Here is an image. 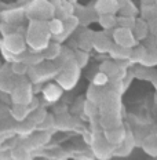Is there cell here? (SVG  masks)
Listing matches in <instances>:
<instances>
[{"label": "cell", "instance_id": "23", "mask_svg": "<svg viewBox=\"0 0 157 160\" xmlns=\"http://www.w3.org/2000/svg\"><path fill=\"white\" fill-rule=\"evenodd\" d=\"M11 69L14 72V75H22V73L26 72V65L25 62H15V64L11 65Z\"/></svg>", "mask_w": 157, "mask_h": 160}, {"label": "cell", "instance_id": "10", "mask_svg": "<svg viewBox=\"0 0 157 160\" xmlns=\"http://www.w3.org/2000/svg\"><path fill=\"white\" fill-rule=\"evenodd\" d=\"M43 95L48 102H55L61 98L62 95V88L56 84H47L43 90Z\"/></svg>", "mask_w": 157, "mask_h": 160}, {"label": "cell", "instance_id": "15", "mask_svg": "<svg viewBox=\"0 0 157 160\" xmlns=\"http://www.w3.org/2000/svg\"><path fill=\"white\" fill-rule=\"evenodd\" d=\"M143 66H153L157 65V50L156 48H146L143 58L141 61Z\"/></svg>", "mask_w": 157, "mask_h": 160}, {"label": "cell", "instance_id": "12", "mask_svg": "<svg viewBox=\"0 0 157 160\" xmlns=\"http://www.w3.org/2000/svg\"><path fill=\"white\" fill-rule=\"evenodd\" d=\"M12 160H32L31 149L25 145H19L11 151Z\"/></svg>", "mask_w": 157, "mask_h": 160}, {"label": "cell", "instance_id": "18", "mask_svg": "<svg viewBox=\"0 0 157 160\" xmlns=\"http://www.w3.org/2000/svg\"><path fill=\"white\" fill-rule=\"evenodd\" d=\"M145 51H146V47H142V46H135V48H131L130 61H131V62H139V64H141Z\"/></svg>", "mask_w": 157, "mask_h": 160}, {"label": "cell", "instance_id": "4", "mask_svg": "<svg viewBox=\"0 0 157 160\" xmlns=\"http://www.w3.org/2000/svg\"><path fill=\"white\" fill-rule=\"evenodd\" d=\"M113 40L115 44L120 46L124 48H134V46H136V39L134 38V33L131 29L127 28H117L113 32Z\"/></svg>", "mask_w": 157, "mask_h": 160}, {"label": "cell", "instance_id": "24", "mask_svg": "<svg viewBox=\"0 0 157 160\" xmlns=\"http://www.w3.org/2000/svg\"><path fill=\"white\" fill-rule=\"evenodd\" d=\"M0 160H12L11 152H8V151H3V152H0Z\"/></svg>", "mask_w": 157, "mask_h": 160}, {"label": "cell", "instance_id": "8", "mask_svg": "<svg viewBox=\"0 0 157 160\" xmlns=\"http://www.w3.org/2000/svg\"><path fill=\"white\" fill-rule=\"evenodd\" d=\"M119 7L120 4L117 0H98V3H96V10L99 12H102V15H112V12H116Z\"/></svg>", "mask_w": 157, "mask_h": 160}, {"label": "cell", "instance_id": "25", "mask_svg": "<svg viewBox=\"0 0 157 160\" xmlns=\"http://www.w3.org/2000/svg\"><path fill=\"white\" fill-rule=\"evenodd\" d=\"M155 42H156V46H157V33H156V36H155Z\"/></svg>", "mask_w": 157, "mask_h": 160}, {"label": "cell", "instance_id": "1", "mask_svg": "<svg viewBox=\"0 0 157 160\" xmlns=\"http://www.w3.org/2000/svg\"><path fill=\"white\" fill-rule=\"evenodd\" d=\"M50 31L48 25L46 21H31L28 29V36H26V42L29 43L32 48L37 50H46L50 44Z\"/></svg>", "mask_w": 157, "mask_h": 160}, {"label": "cell", "instance_id": "16", "mask_svg": "<svg viewBox=\"0 0 157 160\" xmlns=\"http://www.w3.org/2000/svg\"><path fill=\"white\" fill-rule=\"evenodd\" d=\"M120 71H121V68L119 66V64H116V62H103V65L101 66V72L105 73L108 78H110V76H113L115 78L116 75H119Z\"/></svg>", "mask_w": 157, "mask_h": 160}, {"label": "cell", "instance_id": "9", "mask_svg": "<svg viewBox=\"0 0 157 160\" xmlns=\"http://www.w3.org/2000/svg\"><path fill=\"white\" fill-rule=\"evenodd\" d=\"M132 33H134V38L138 40H142V39H146L148 38V33H149V25L146 21L143 19H135V24L132 26Z\"/></svg>", "mask_w": 157, "mask_h": 160}, {"label": "cell", "instance_id": "13", "mask_svg": "<svg viewBox=\"0 0 157 160\" xmlns=\"http://www.w3.org/2000/svg\"><path fill=\"white\" fill-rule=\"evenodd\" d=\"M47 25H48V31L51 35H54V36H61L63 31H65V25H63V21L62 19H58V18H52L51 21H48L47 22Z\"/></svg>", "mask_w": 157, "mask_h": 160}, {"label": "cell", "instance_id": "20", "mask_svg": "<svg viewBox=\"0 0 157 160\" xmlns=\"http://www.w3.org/2000/svg\"><path fill=\"white\" fill-rule=\"evenodd\" d=\"M99 24L102 25L103 29H112L113 26L117 24V19H116L113 15L106 14V15H102L101 18H99Z\"/></svg>", "mask_w": 157, "mask_h": 160}, {"label": "cell", "instance_id": "6", "mask_svg": "<svg viewBox=\"0 0 157 160\" xmlns=\"http://www.w3.org/2000/svg\"><path fill=\"white\" fill-rule=\"evenodd\" d=\"M103 137L112 146H119L125 139V130L121 124L116 126V127L106 128L105 132H103Z\"/></svg>", "mask_w": 157, "mask_h": 160}, {"label": "cell", "instance_id": "26", "mask_svg": "<svg viewBox=\"0 0 157 160\" xmlns=\"http://www.w3.org/2000/svg\"><path fill=\"white\" fill-rule=\"evenodd\" d=\"M155 6H156V7H157V0H156V2H155Z\"/></svg>", "mask_w": 157, "mask_h": 160}, {"label": "cell", "instance_id": "19", "mask_svg": "<svg viewBox=\"0 0 157 160\" xmlns=\"http://www.w3.org/2000/svg\"><path fill=\"white\" fill-rule=\"evenodd\" d=\"M59 51H61V48H59V44L58 43H50L47 46V48L44 50V57L48 59H54L56 57L59 55Z\"/></svg>", "mask_w": 157, "mask_h": 160}, {"label": "cell", "instance_id": "22", "mask_svg": "<svg viewBox=\"0 0 157 160\" xmlns=\"http://www.w3.org/2000/svg\"><path fill=\"white\" fill-rule=\"evenodd\" d=\"M117 24L120 25V28L132 29L134 24H135V18H132V17H121V18L117 19Z\"/></svg>", "mask_w": 157, "mask_h": 160}, {"label": "cell", "instance_id": "5", "mask_svg": "<svg viewBox=\"0 0 157 160\" xmlns=\"http://www.w3.org/2000/svg\"><path fill=\"white\" fill-rule=\"evenodd\" d=\"M12 94V101L17 105H28L32 101V94H31V87L29 84L21 83V84H14V87L11 90Z\"/></svg>", "mask_w": 157, "mask_h": 160}, {"label": "cell", "instance_id": "21", "mask_svg": "<svg viewBox=\"0 0 157 160\" xmlns=\"http://www.w3.org/2000/svg\"><path fill=\"white\" fill-rule=\"evenodd\" d=\"M92 83H94V86H96V87H103V86H106L109 83V78L103 72L99 71L94 76V80H92Z\"/></svg>", "mask_w": 157, "mask_h": 160}, {"label": "cell", "instance_id": "2", "mask_svg": "<svg viewBox=\"0 0 157 160\" xmlns=\"http://www.w3.org/2000/svg\"><path fill=\"white\" fill-rule=\"evenodd\" d=\"M3 47L4 52L11 55H21L25 51V38H22L18 33H11V35L4 36V42H3Z\"/></svg>", "mask_w": 157, "mask_h": 160}, {"label": "cell", "instance_id": "17", "mask_svg": "<svg viewBox=\"0 0 157 160\" xmlns=\"http://www.w3.org/2000/svg\"><path fill=\"white\" fill-rule=\"evenodd\" d=\"M12 116L17 122H24L28 116V105H17L12 106Z\"/></svg>", "mask_w": 157, "mask_h": 160}, {"label": "cell", "instance_id": "7", "mask_svg": "<svg viewBox=\"0 0 157 160\" xmlns=\"http://www.w3.org/2000/svg\"><path fill=\"white\" fill-rule=\"evenodd\" d=\"M92 46H94L98 51L109 52L110 47L113 46V42H110L103 33H95L94 38H92Z\"/></svg>", "mask_w": 157, "mask_h": 160}, {"label": "cell", "instance_id": "3", "mask_svg": "<svg viewBox=\"0 0 157 160\" xmlns=\"http://www.w3.org/2000/svg\"><path fill=\"white\" fill-rule=\"evenodd\" d=\"M91 145L94 153L99 159H108L115 153V146H112L102 134H95L91 138Z\"/></svg>", "mask_w": 157, "mask_h": 160}, {"label": "cell", "instance_id": "11", "mask_svg": "<svg viewBox=\"0 0 157 160\" xmlns=\"http://www.w3.org/2000/svg\"><path fill=\"white\" fill-rule=\"evenodd\" d=\"M109 54L112 55V58L117 59V61H123V59H130V54H131V48H124V47H120V46L115 44L110 47L109 50Z\"/></svg>", "mask_w": 157, "mask_h": 160}, {"label": "cell", "instance_id": "14", "mask_svg": "<svg viewBox=\"0 0 157 160\" xmlns=\"http://www.w3.org/2000/svg\"><path fill=\"white\" fill-rule=\"evenodd\" d=\"M143 149L150 156H157V135H149L143 141Z\"/></svg>", "mask_w": 157, "mask_h": 160}]
</instances>
